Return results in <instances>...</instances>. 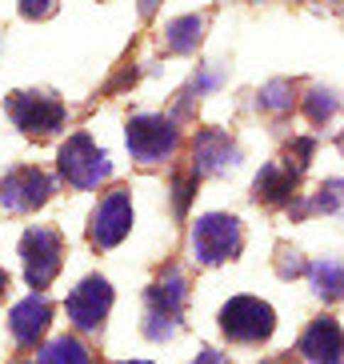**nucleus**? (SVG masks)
I'll list each match as a JSON object with an SVG mask.
<instances>
[{
  "label": "nucleus",
  "instance_id": "obj_1",
  "mask_svg": "<svg viewBox=\"0 0 344 364\" xmlns=\"http://www.w3.org/2000/svg\"><path fill=\"white\" fill-rule=\"evenodd\" d=\"M21 260H24V280L33 289H48L65 264V240L48 225H33L21 236Z\"/></svg>",
  "mask_w": 344,
  "mask_h": 364
},
{
  "label": "nucleus",
  "instance_id": "obj_2",
  "mask_svg": "<svg viewBox=\"0 0 344 364\" xmlns=\"http://www.w3.org/2000/svg\"><path fill=\"white\" fill-rule=\"evenodd\" d=\"M240 245H244V232L237 216L208 213L193 225V257L200 264H225L240 252Z\"/></svg>",
  "mask_w": 344,
  "mask_h": 364
},
{
  "label": "nucleus",
  "instance_id": "obj_3",
  "mask_svg": "<svg viewBox=\"0 0 344 364\" xmlns=\"http://www.w3.org/2000/svg\"><path fill=\"white\" fill-rule=\"evenodd\" d=\"M276 328V312L257 296H232L220 309V332L237 344H260Z\"/></svg>",
  "mask_w": 344,
  "mask_h": 364
},
{
  "label": "nucleus",
  "instance_id": "obj_4",
  "mask_svg": "<svg viewBox=\"0 0 344 364\" xmlns=\"http://www.w3.org/2000/svg\"><path fill=\"white\" fill-rule=\"evenodd\" d=\"M60 176L72 188H100V181L112 176V164H108L104 149L92 144L88 132H76L60 144Z\"/></svg>",
  "mask_w": 344,
  "mask_h": 364
},
{
  "label": "nucleus",
  "instance_id": "obj_5",
  "mask_svg": "<svg viewBox=\"0 0 344 364\" xmlns=\"http://www.w3.org/2000/svg\"><path fill=\"white\" fill-rule=\"evenodd\" d=\"M4 108H9L12 124L21 132H28V136H53L68 117L65 105L53 92H12L4 100Z\"/></svg>",
  "mask_w": 344,
  "mask_h": 364
},
{
  "label": "nucleus",
  "instance_id": "obj_6",
  "mask_svg": "<svg viewBox=\"0 0 344 364\" xmlns=\"http://www.w3.org/2000/svg\"><path fill=\"white\" fill-rule=\"evenodd\" d=\"M181 149V129L168 117H132L129 120V152L140 164H161L176 156Z\"/></svg>",
  "mask_w": 344,
  "mask_h": 364
},
{
  "label": "nucleus",
  "instance_id": "obj_7",
  "mask_svg": "<svg viewBox=\"0 0 344 364\" xmlns=\"http://www.w3.org/2000/svg\"><path fill=\"white\" fill-rule=\"evenodd\" d=\"M132 228V200L124 188H112L88 216V240L92 248H117Z\"/></svg>",
  "mask_w": 344,
  "mask_h": 364
},
{
  "label": "nucleus",
  "instance_id": "obj_8",
  "mask_svg": "<svg viewBox=\"0 0 344 364\" xmlns=\"http://www.w3.org/2000/svg\"><path fill=\"white\" fill-rule=\"evenodd\" d=\"M108 309H112V284L104 277H88L72 289V296L65 300L68 321L76 324L80 332H97L104 324Z\"/></svg>",
  "mask_w": 344,
  "mask_h": 364
},
{
  "label": "nucleus",
  "instance_id": "obj_9",
  "mask_svg": "<svg viewBox=\"0 0 344 364\" xmlns=\"http://www.w3.org/2000/svg\"><path fill=\"white\" fill-rule=\"evenodd\" d=\"M53 196V176L41 168H16L0 181V208L4 213H33Z\"/></svg>",
  "mask_w": 344,
  "mask_h": 364
},
{
  "label": "nucleus",
  "instance_id": "obj_10",
  "mask_svg": "<svg viewBox=\"0 0 344 364\" xmlns=\"http://www.w3.org/2000/svg\"><path fill=\"white\" fill-rule=\"evenodd\" d=\"M301 356L308 364H340L344 360V332L333 316L312 321L301 336Z\"/></svg>",
  "mask_w": 344,
  "mask_h": 364
},
{
  "label": "nucleus",
  "instance_id": "obj_11",
  "mask_svg": "<svg viewBox=\"0 0 344 364\" xmlns=\"http://www.w3.org/2000/svg\"><path fill=\"white\" fill-rule=\"evenodd\" d=\"M237 161H240V149L228 140V132L205 129L196 136V149H193V172L196 176H216V172L232 168Z\"/></svg>",
  "mask_w": 344,
  "mask_h": 364
},
{
  "label": "nucleus",
  "instance_id": "obj_12",
  "mask_svg": "<svg viewBox=\"0 0 344 364\" xmlns=\"http://www.w3.org/2000/svg\"><path fill=\"white\" fill-rule=\"evenodd\" d=\"M48 321H53V304L44 296H36V292L24 296L21 304L9 312V328H12V336H16L21 348H36V341L48 332Z\"/></svg>",
  "mask_w": 344,
  "mask_h": 364
},
{
  "label": "nucleus",
  "instance_id": "obj_13",
  "mask_svg": "<svg viewBox=\"0 0 344 364\" xmlns=\"http://www.w3.org/2000/svg\"><path fill=\"white\" fill-rule=\"evenodd\" d=\"M184 300H188V280L176 264H168L149 289V312H164V316H181Z\"/></svg>",
  "mask_w": 344,
  "mask_h": 364
},
{
  "label": "nucleus",
  "instance_id": "obj_14",
  "mask_svg": "<svg viewBox=\"0 0 344 364\" xmlns=\"http://www.w3.org/2000/svg\"><path fill=\"white\" fill-rule=\"evenodd\" d=\"M252 188H257V200L264 204H289L296 193V172H289L284 164H264Z\"/></svg>",
  "mask_w": 344,
  "mask_h": 364
},
{
  "label": "nucleus",
  "instance_id": "obj_15",
  "mask_svg": "<svg viewBox=\"0 0 344 364\" xmlns=\"http://www.w3.org/2000/svg\"><path fill=\"white\" fill-rule=\"evenodd\" d=\"M308 277H312V289H316L321 300H340L344 296V260H336V257L312 260Z\"/></svg>",
  "mask_w": 344,
  "mask_h": 364
},
{
  "label": "nucleus",
  "instance_id": "obj_16",
  "mask_svg": "<svg viewBox=\"0 0 344 364\" xmlns=\"http://www.w3.org/2000/svg\"><path fill=\"white\" fill-rule=\"evenodd\" d=\"M205 41V16H181V21L164 24V48L168 53H193Z\"/></svg>",
  "mask_w": 344,
  "mask_h": 364
},
{
  "label": "nucleus",
  "instance_id": "obj_17",
  "mask_svg": "<svg viewBox=\"0 0 344 364\" xmlns=\"http://www.w3.org/2000/svg\"><path fill=\"white\" fill-rule=\"evenodd\" d=\"M36 364H92V356H88V348L76 336H56V341H48L41 348Z\"/></svg>",
  "mask_w": 344,
  "mask_h": 364
},
{
  "label": "nucleus",
  "instance_id": "obj_18",
  "mask_svg": "<svg viewBox=\"0 0 344 364\" xmlns=\"http://www.w3.org/2000/svg\"><path fill=\"white\" fill-rule=\"evenodd\" d=\"M336 108H340V97H336L333 88H312L308 97H304V112H308L312 124H324V120L336 117Z\"/></svg>",
  "mask_w": 344,
  "mask_h": 364
},
{
  "label": "nucleus",
  "instance_id": "obj_19",
  "mask_svg": "<svg viewBox=\"0 0 344 364\" xmlns=\"http://www.w3.org/2000/svg\"><path fill=\"white\" fill-rule=\"evenodd\" d=\"M292 97H296L292 80H272V85L260 88V108H269V112H289Z\"/></svg>",
  "mask_w": 344,
  "mask_h": 364
},
{
  "label": "nucleus",
  "instance_id": "obj_20",
  "mask_svg": "<svg viewBox=\"0 0 344 364\" xmlns=\"http://www.w3.org/2000/svg\"><path fill=\"white\" fill-rule=\"evenodd\" d=\"M344 204V181H324L321 193L308 200L312 213H333V208H340Z\"/></svg>",
  "mask_w": 344,
  "mask_h": 364
},
{
  "label": "nucleus",
  "instance_id": "obj_21",
  "mask_svg": "<svg viewBox=\"0 0 344 364\" xmlns=\"http://www.w3.org/2000/svg\"><path fill=\"white\" fill-rule=\"evenodd\" d=\"M196 181H200V176H196V172H181V176H176V181H172V208H176V216H184L188 213V200H193V193H196Z\"/></svg>",
  "mask_w": 344,
  "mask_h": 364
},
{
  "label": "nucleus",
  "instance_id": "obj_22",
  "mask_svg": "<svg viewBox=\"0 0 344 364\" xmlns=\"http://www.w3.org/2000/svg\"><path fill=\"white\" fill-rule=\"evenodd\" d=\"M176 328H181V316H164V312H149V324H144L149 341H168L176 336Z\"/></svg>",
  "mask_w": 344,
  "mask_h": 364
},
{
  "label": "nucleus",
  "instance_id": "obj_23",
  "mask_svg": "<svg viewBox=\"0 0 344 364\" xmlns=\"http://www.w3.org/2000/svg\"><path fill=\"white\" fill-rule=\"evenodd\" d=\"M312 152H316V140H308V136L292 140V149H289V161H284V168L301 176V172L308 168V156H312Z\"/></svg>",
  "mask_w": 344,
  "mask_h": 364
},
{
  "label": "nucleus",
  "instance_id": "obj_24",
  "mask_svg": "<svg viewBox=\"0 0 344 364\" xmlns=\"http://www.w3.org/2000/svg\"><path fill=\"white\" fill-rule=\"evenodd\" d=\"M276 268H280V277H301V272H308V264L301 260V252H289V248H280Z\"/></svg>",
  "mask_w": 344,
  "mask_h": 364
},
{
  "label": "nucleus",
  "instance_id": "obj_25",
  "mask_svg": "<svg viewBox=\"0 0 344 364\" xmlns=\"http://www.w3.org/2000/svg\"><path fill=\"white\" fill-rule=\"evenodd\" d=\"M53 12H56V0H21V16H28V21H44Z\"/></svg>",
  "mask_w": 344,
  "mask_h": 364
},
{
  "label": "nucleus",
  "instance_id": "obj_26",
  "mask_svg": "<svg viewBox=\"0 0 344 364\" xmlns=\"http://www.w3.org/2000/svg\"><path fill=\"white\" fill-rule=\"evenodd\" d=\"M196 364H228V360H225L220 353H216V348H205V353L196 356Z\"/></svg>",
  "mask_w": 344,
  "mask_h": 364
},
{
  "label": "nucleus",
  "instance_id": "obj_27",
  "mask_svg": "<svg viewBox=\"0 0 344 364\" xmlns=\"http://www.w3.org/2000/svg\"><path fill=\"white\" fill-rule=\"evenodd\" d=\"M152 9H156V0H140V12L144 16H152Z\"/></svg>",
  "mask_w": 344,
  "mask_h": 364
},
{
  "label": "nucleus",
  "instance_id": "obj_28",
  "mask_svg": "<svg viewBox=\"0 0 344 364\" xmlns=\"http://www.w3.org/2000/svg\"><path fill=\"white\" fill-rule=\"evenodd\" d=\"M4 289H9V272L0 268V296H4Z\"/></svg>",
  "mask_w": 344,
  "mask_h": 364
},
{
  "label": "nucleus",
  "instance_id": "obj_29",
  "mask_svg": "<svg viewBox=\"0 0 344 364\" xmlns=\"http://www.w3.org/2000/svg\"><path fill=\"white\" fill-rule=\"evenodd\" d=\"M340 152H344V132H340Z\"/></svg>",
  "mask_w": 344,
  "mask_h": 364
},
{
  "label": "nucleus",
  "instance_id": "obj_30",
  "mask_svg": "<svg viewBox=\"0 0 344 364\" xmlns=\"http://www.w3.org/2000/svg\"><path fill=\"white\" fill-rule=\"evenodd\" d=\"M129 364H149V360H129Z\"/></svg>",
  "mask_w": 344,
  "mask_h": 364
}]
</instances>
